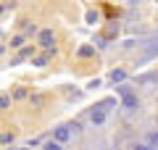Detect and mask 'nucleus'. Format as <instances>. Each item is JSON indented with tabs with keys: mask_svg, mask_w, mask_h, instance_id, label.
I'll return each mask as SVG.
<instances>
[{
	"mask_svg": "<svg viewBox=\"0 0 158 150\" xmlns=\"http://www.w3.org/2000/svg\"><path fill=\"white\" fill-rule=\"evenodd\" d=\"M8 106H11V98L8 95H0V111H6Z\"/></svg>",
	"mask_w": 158,
	"mask_h": 150,
	"instance_id": "39448f33",
	"label": "nucleus"
},
{
	"mask_svg": "<svg viewBox=\"0 0 158 150\" xmlns=\"http://www.w3.org/2000/svg\"><path fill=\"white\" fill-rule=\"evenodd\" d=\"M21 45H24V37H21V34H19V37H13V40H11V48H21Z\"/></svg>",
	"mask_w": 158,
	"mask_h": 150,
	"instance_id": "0eeeda50",
	"label": "nucleus"
},
{
	"mask_svg": "<svg viewBox=\"0 0 158 150\" xmlns=\"http://www.w3.org/2000/svg\"><path fill=\"white\" fill-rule=\"evenodd\" d=\"M103 121H106V106H100V108L92 111V124H103Z\"/></svg>",
	"mask_w": 158,
	"mask_h": 150,
	"instance_id": "20e7f679",
	"label": "nucleus"
},
{
	"mask_svg": "<svg viewBox=\"0 0 158 150\" xmlns=\"http://www.w3.org/2000/svg\"><path fill=\"white\" fill-rule=\"evenodd\" d=\"M135 150H150L148 145H135Z\"/></svg>",
	"mask_w": 158,
	"mask_h": 150,
	"instance_id": "ddd939ff",
	"label": "nucleus"
},
{
	"mask_svg": "<svg viewBox=\"0 0 158 150\" xmlns=\"http://www.w3.org/2000/svg\"><path fill=\"white\" fill-rule=\"evenodd\" d=\"M40 45L48 48V50H53V32L50 29H42V32H40Z\"/></svg>",
	"mask_w": 158,
	"mask_h": 150,
	"instance_id": "f03ea898",
	"label": "nucleus"
},
{
	"mask_svg": "<svg viewBox=\"0 0 158 150\" xmlns=\"http://www.w3.org/2000/svg\"><path fill=\"white\" fill-rule=\"evenodd\" d=\"M48 63V56H40V58H34V66H45Z\"/></svg>",
	"mask_w": 158,
	"mask_h": 150,
	"instance_id": "f8f14e48",
	"label": "nucleus"
},
{
	"mask_svg": "<svg viewBox=\"0 0 158 150\" xmlns=\"http://www.w3.org/2000/svg\"><path fill=\"white\" fill-rule=\"evenodd\" d=\"M13 98H27V87H16V92H13Z\"/></svg>",
	"mask_w": 158,
	"mask_h": 150,
	"instance_id": "1a4fd4ad",
	"label": "nucleus"
},
{
	"mask_svg": "<svg viewBox=\"0 0 158 150\" xmlns=\"http://www.w3.org/2000/svg\"><path fill=\"white\" fill-rule=\"evenodd\" d=\"M69 137H71V127H61V129H56V142H66Z\"/></svg>",
	"mask_w": 158,
	"mask_h": 150,
	"instance_id": "7ed1b4c3",
	"label": "nucleus"
},
{
	"mask_svg": "<svg viewBox=\"0 0 158 150\" xmlns=\"http://www.w3.org/2000/svg\"><path fill=\"white\" fill-rule=\"evenodd\" d=\"M79 56H85V58H87V56H92V48H90V45H85V48L79 50Z\"/></svg>",
	"mask_w": 158,
	"mask_h": 150,
	"instance_id": "9b49d317",
	"label": "nucleus"
},
{
	"mask_svg": "<svg viewBox=\"0 0 158 150\" xmlns=\"http://www.w3.org/2000/svg\"><path fill=\"white\" fill-rule=\"evenodd\" d=\"M118 95H121V100H124V108H127V111L137 108V95H132L129 87H118Z\"/></svg>",
	"mask_w": 158,
	"mask_h": 150,
	"instance_id": "f257e3e1",
	"label": "nucleus"
},
{
	"mask_svg": "<svg viewBox=\"0 0 158 150\" xmlns=\"http://www.w3.org/2000/svg\"><path fill=\"white\" fill-rule=\"evenodd\" d=\"M124 77H127V74L121 71V69H118V71H113V74H111V79H113V82H124Z\"/></svg>",
	"mask_w": 158,
	"mask_h": 150,
	"instance_id": "423d86ee",
	"label": "nucleus"
},
{
	"mask_svg": "<svg viewBox=\"0 0 158 150\" xmlns=\"http://www.w3.org/2000/svg\"><path fill=\"white\" fill-rule=\"evenodd\" d=\"M32 50H34V48H24L21 53H19V58H16V61H21V58H27V56H32Z\"/></svg>",
	"mask_w": 158,
	"mask_h": 150,
	"instance_id": "6e6552de",
	"label": "nucleus"
},
{
	"mask_svg": "<svg viewBox=\"0 0 158 150\" xmlns=\"http://www.w3.org/2000/svg\"><path fill=\"white\" fill-rule=\"evenodd\" d=\"M45 150H63V148H61V142H48Z\"/></svg>",
	"mask_w": 158,
	"mask_h": 150,
	"instance_id": "9d476101",
	"label": "nucleus"
}]
</instances>
